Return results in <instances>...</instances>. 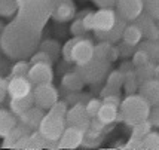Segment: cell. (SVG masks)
<instances>
[{
    "mask_svg": "<svg viewBox=\"0 0 159 150\" xmlns=\"http://www.w3.org/2000/svg\"><path fill=\"white\" fill-rule=\"evenodd\" d=\"M42 31L43 30L28 24L27 21L14 16V20L5 25L0 36V52L7 60H27L39 49Z\"/></svg>",
    "mask_w": 159,
    "mask_h": 150,
    "instance_id": "6da1fadb",
    "label": "cell"
},
{
    "mask_svg": "<svg viewBox=\"0 0 159 150\" xmlns=\"http://www.w3.org/2000/svg\"><path fill=\"white\" fill-rule=\"evenodd\" d=\"M15 16L43 30L51 18L48 0H18V11Z\"/></svg>",
    "mask_w": 159,
    "mask_h": 150,
    "instance_id": "7a4b0ae2",
    "label": "cell"
},
{
    "mask_svg": "<svg viewBox=\"0 0 159 150\" xmlns=\"http://www.w3.org/2000/svg\"><path fill=\"white\" fill-rule=\"evenodd\" d=\"M150 107L152 106L146 101L139 92L131 94V95H126L120 101V106H119L118 120H122L128 126H132L134 123L141 122V120L147 119Z\"/></svg>",
    "mask_w": 159,
    "mask_h": 150,
    "instance_id": "3957f363",
    "label": "cell"
},
{
    "mask_svg": "<svg viewBox=\"0 0 159 150\" xmlns=\"http://www.w3.org/2000/svg\"><path fill=\"white\" fill-rule=\"evenodd\" d=\"M110 64L107 60L101 58H92L89 62L83 66H76V73L85 82V85H97V83L106 80V77L110 71Z\"/></svg>",
    "mask_w": 159,
    "mask_h": 150,
    "instance_id": "277c9868",
    "label": "cell"
},
{
    "mask_svg": "<svg viewBox=\"0 0 159 150\" xmlns=\"http://www.w3.org/2000/svg\"><path fill=\"white\" fill-rule=\"evenodd\" d=\"M66 126H67L66 117H60L49 111L48 115H45L42 119L40 125H39V131L49 141H58L61 134L66 130Z\"/></svg>",
    "mask_w": 159,
    "mask_h": 150,
    "instance_id": "5b68a950",
    "label": "cell"
},
{
    "mask_svg": "<svg viewBox=\"0 0 159 150\" xmlns=\"http://www.w3.org/2000/svg\"><path fill=\"white\" fill-rule=\"evenodd\" d=\"M33 97H34V106L43 110H49L60 100V92L52 83H42L33 88Z\"/></svg>",
    "mask_w": 159,
    "mask_h": 150,
    "instance_id": "8992f818",
    "label": "cell"
},
{
    "mask_svg": "<svg viewBox=\"0 0 159 150\" xmlns=\"http://www.w3.org/2000/svg\"><path fill=\"white\" fill-rule=\"evenodd\" d=\"M51 18L57 22H70L77 14L75 0H48Z\"/></svg>",
    "mask_w": 159,
    "mask_h": 150,
    "instance_id": "52a82bcc",
    "label": "cell"
},
{
    "mask_svg": "<svg viewBox=\"0 0 159 150\" xmlns=\"http://www.w3.org/2000/svg\"><path fill=\"white\" fill-rule=\"evenodd\" d=\"M66 122H67V126H76L79 130H82L83 132L89 130L91 117L86 113L85 104L77 102V104H73L71 107H69V111L66 115Z\"/></svg>",
    "mask_w": 159,
    "mask_h": 150,
    "instance_id": "ba28073f",
    "label": "cell"
},
{
    "mask_svg": "<svg viewBox=\"0 0 159 150\" xmlns=\"http://www.w3.org/2000/svg\"><path fill=\"white\" fill-rule=\"evenodd\" d=\"M94 42L88 37H80L75 48L71 51V62H75L76 66H83L86 62H89L94 58Z\"/></svg>",
    "mask_w": 159,
    "mask_h": 150,
    "instance_id": "9c48e42d",
    "label": "cell"
},
{
    "mask_svg": "<svg viewBox=\"0 0 159 150\" xmlns=\"http://www.w3.org/2000/svg\"><path fill=\"white\" fill-rule=\"evenodd\" d=\"M28 80L31 85H42V83H52L54 80V70L52 64L48 62H34L30 66L28 70Z\"/></svg>",
    "mask_w": 159,
    "mask_h": 150,
    "instance_id": "30bf717a",
    "label": "cell"
},
{
    "mask_svg": "<svg viewBox=\"0 0 159 150\" xmlns=\"http://www.w3.org/2000/svg\"><path fill=\"white\" fill-rule=\"evenodd\" d=\"M115 11L128 22H134L143 14V0H118Z\"/></svg>",
    "mask_w": 159,
    "mask_h": 150,
    "instance_id": "8fae6325",
    "label": "cell"
},
{
    "mask_svg": "<svg viewBox=\"0 0 159 150\" xmlns=\"http://www.w3.org/2000/svg\"><path fill=\"white\" fill-rule=\"evenodd\" d=\"M118 14L115 9H98L92 16V31H109L115 22Z\"/></svg>",
    "mask_w": 159,
    "mask_h": 150,
    "instance_id": "7c38bea8",
    "label": "cell"
},
{
    "mask_svg": "<svg viewBox=\"0 0 159 150\" xmlns=\"http://www.w3.org/2000/svg\"><path fill=\"white\" fill-rule=\"evenodd\" d=\"M31 91L33 85L27 76H11V79H7V95L11 98L25 97Z\"/></svg>",
    "mask_w": 159,
    "mask_h": 150,
    "instance_id": "4fadbf2b",
    "label": "cell"
},
{
    "mask_svg": "<svg viewBox=\"0 0 159 150\" xmlns=\"http://www.w3.org/2000/svg\"><path fill=\"white\" fill-rule=\"evenodd\" d=\"M83 131L76 126H66L58 140V149H77L82 146Z\"/></svg>",
    "mask_w": 159,
    "mask_h": 150,
    "instance_id": "5bb4252c",
    "label": "cell"
},
{
    "mask_svg": "<svg viewBox=\"0 0 159 150\" xmlns=\"http://www.w3.org/2000/svg\"><path fill=\"white\" fill-rule=\"evenodd\" d=\"M45 116V111L43 109L37 107V106H33L30 107L27 111H24L22 115H20V123L22 126H25L28 131H34V130H39V125H40L42 119Z\"/></svg>",
    "mask_w": 159,
    "mask_h": 150,
    "instance_id": "9a60e30c",
    "label": "cell"
},
{
    "mask_svg": "<svg viewBox=\"0 0 159 150\" xmlns=\"http://www.w3.org/2000/svg\"><path fill=\"white\" fill-rule=\"evenodd\" d=\"M134 22L140 28V31H141L144 39H147V40H156V37L159 34V28L156 25V21L153 20L152 16H149L147 14L143 12Z\"/></svg>",
    "mask_w": 159,
    "mask_h": 150,
    "instance_id": "2e32d148",
    "label": "cell"
},
{
    "mask_svg": "<svg viewBox=\"0 0 159 150\" xmlns=\"http://www.w3.org/2000/svg\"><path fill=\"white\" fill-rule=\"evenodd\" d=\"M137 92L150 106H159V80L152 79V80H147L144 83H140Z\"/></svg>",
    "mask_w": 159,
    "mask_h": 150,
    "instance_id": "e0dca14e",
    "label": "cell"
},
{
    "mask_svg": "<svg viewBox=\"0 0 159 150\" xmlns=\"http://www.w3.org/2000/svg\"><path fill=\"white\" fill-rule=\"evenodd\" d=\"M124 85V75L119 70H111L106 77V85L101 89V98L110 94H119Z\"/></svg>",
    "mask_w": 159,
    "mask_h": 150,
    "instance_id": "ac0fdd59",
    "label": "cell"
},
{
    "mask_svg": "<svg viewBox=\"0 0 159 150\" xmlns=\"http://www.w3.org/2000/svg\"><path fill=\"white\" fill-rule=\"evenodd\" d=\"M34 106V97H33V91L27 94L25 97H21V98H11L9 102V109L14 113L15 116H20L24 111H27L30 107Z\"/></svg>",
    "mask_w": 159,
    "mask_h": 150,
    "instance_id": "d6986e66",
    "label": "cell"
},
{
    "mask_svg": "<svg viewBox=\"0 0 159 150\" xmlns=\"http://www.w3.org/2000/svg\"><path fill=\"white\" fill-rule=\"evenodd\" d=\"M61 85L66 91L76 92V91H82L83 86H85V82L82 80V77L76 73V70H73V71L64 73V76L61 77Z\"/></svg>",
    "mask_w": 159,
    "mask_h": 150,
    "instance_id": "ffe728a7",
    "label": "cell"
},
{
    "mask_svg": "<svg viewBox=\"0 0 159 150\" xmlns=\"http://www.w3.org/2000/svg\"><path fill=\"white\" fill-rule=\"evenodd\" d=\"M16 123L18 120L11 110L0 109V138L6 137L16 126Z\"/></svg>",
    "mask_w": 159,
    "mask_h": 150,
    "instance_id": "44dd1931",
    "label": "cell"
},
{
    "mask_svg": "<svg viewBox=\"0 0 159 150\" xmlns=\"http://www.w3.org/2000/svg\"><path fill=\"white\" fill-rule=\"evenodd\" d=\"M119 116V107L111 106V104H106L103 102V106L100 107L97 113V117L104 123V125H111L118 120Z\"/></svg>",
    "mask_w": 159,
    "mask_h": 150,
    "instance_id": "7402d4cb",
    "label": "cell"
},
{
    "mask_svg": "<svg viewBox=\"0 0 159 150\" xmlns=\"http://www.w3.org/2000/svg\"><path fill=\"white\" fill-rule=\"evenodd\" d=\"M122 40L129 43V45H134V46H137L140 42L143 40V34H141V31H140V28L137 27L135 22H128L126 24L124 33H122Z\"/></svg>",
    "mask_w": 159,
    "mask_h": 150,
    "instance_id": "603a6c76",
    "label": "cell"
},
{
    "mask_svg": "<svg viewBox=\"0 0 159 150\" xmlns=\"http://www.w3.org/2000/svg\"><path fill=\"white\" fill-rule=\"evenodd\" d=\"M137 48L144 51L147 54V57H149L150 62H153V64H158L159 62V45L155 40H147V39L141 40L137 45Z\"/></svg>",
    "mask_w": 159,
    "mask_h": 150,
    "instance_id": "cb8c5ba5",
    "label": "cell"
},
{
    "mask_svg": "<svg viewBox=\"0 0 159 150\" xmlns=\"http://www.w3.org/2000/svg\"><path fill=\"white\" fill-rule=\"evenodd\" d=\"M39 49L49 54L54 60H57L60 54H61V45L60 42L55 40V39H46V40H42L40 45H39Z\"/></svg>",
    "mask_w": 159,
    "mask_h": 150,
    "instance_id": "d4e9b609",
    "label": "cell"
},
{
    "mask_svg": "<svg viewBox=\"0 0 159 150\" xmlns=\"http://www.w3.org/2000/svg\"><path fill=\"white\" fill-rule=\"evenodd\" d=\"M153 75H155V64L153 62H147L144 66L135 67V77L139 83H144L147 80H152Z\"/></svg>",
    "mask_w": 159,
    "mask_h": 150,
    "instance_id": "484cf974",
    "label": "cell"
},
{
    "mask_svg": "<svg viewBox=\"0 0 159 150\" xmlns=\"http://www.w3.org/2000/svg\"><path fill=\"white\" fill-rule=\"evenodd\" d=\"M139 86H140V83L137 80V77H135V70L124 75V85H122V88H124L126 95L135 94L139 91Z\"/></svg>",
    "mask_w": 159,
    "mask_h": 150,
    "instance_id": "4316f807",
    "label": "cell"
},
{
    "mask_svg": "<svg viewBox=\"0 0 159 150\" xmlns=\"http://www.w3.org/2000/svg\"><path fill=\"white\" fill-rule=\"evenodd\" d=\"M48 143H49V140L45 138V135L39 130H34L30 132V150L46 149Z\"/></svg>",
    "mask_w": 159,
    "mask_h": 150,
    "instance_id": "83f0119b",
    "label": "cell"
},
{
    "mask_svg": "<svg viewBox=\"0 0 159 150\" xmlns=\"http://www.w3.org/2000/svg\"><path fill=\"white\" fill-rule=\"evenodd\" d=\"M103 141V132H95V131H85L83 132L82 147H97Z\"/></svg>",
    "mask_w": 159,
    "mask_h": 150,
    "instance_id": "f1b7e54d",
    "label": "cell"
},
{
    "mask_svg": "<svg viewBox=\"0 0 159 150\" xmlns=\"http://www.w3.org/2000/svg\"><path fill=\"white\" fill-rule=\"evenodd\" d=\"M18 11V0H0V16L11 18Z\"/></svg>",
    "mask_w": 159,
    "mask_h": 150,
    "instance_id": "f546056e",
    "label": "cell"
},
{
    "mask_svg": "<svg viewBox=\"0 0 159 150\" xmlns=\"http://www.w3.org/2000/svg\"><path fill=\"white\" fill-rule=\"evenodd\" d=\"M143 150H159V132L150 131L143 137Z\"/></svg>",
    "mask_w": 159,
    "mask_h": 150,
    "instance_id": "4dcf8cb0",
    "label": "cell"
},
{
    "mask_svg": "<svg viewBox=\"0 0 159 150\" xmlns=\"http://www.w3.org/2000/svg\"><path fill=\"white\" fill-rule=\"evenodd\" d=\"M80 37H83V36H73L71 39H69V40L62 45L61 57H62V60H64L66 62H71V51H73L75 45L77 43V40H79Z\"/></svg>",
    "mask_w": 159,
    "mask_h": 150,
    "instance_id": "1f68e13d",
    "label": "cell"
},
{
    "mask_svg": "<svg viewBox=\"0 0 159 150\" xmlns=\"http://www.w3.org/2000/svg\"><path fill=\"white\" fill-rule=\"evenodd\" d=\"M152 125L150 122L146 119V120H141V122H137L132 125V134L131 135H135V137H140V138H143L144 135H147L150 131H152Z\"/></svg>",
    "mask_w": 159,
    "mask_h": 150,
    "instance_id": "d6a6232c",
    "label": "cell"
},
{
    "mask_svg": "<svg viewBox=\"0 0 159 150\" xmlns=\"http://www.w3.org/2000/svg\"><path fill=\"white\" fill-rule=\"evenodd\" d=\"M143 12L152 16L153 20L159 18V0H143Z\"/></svg>",
    "mask_w": 159,
    "mask_h": 150,
    "instance_id": "836d02e7",
    "label": "cell"
},
{
    "mask_svg": "<svg viewBox=\"0 0 159 150\" xmlns=\"http://www.w3.org/2000/svg\"><path fill=\"white\" fill-rule=\"evenodd\" d=\"M70 33H71V36H86L88 30L85 28L82 16H75V18L71 20V24H70Z\"/></svg>",
    "mask_w": 159,
    "mask_h": 150,
    "instance_id": "e575fe53",
    "label": "cell"
},
{
    "mask_svg": "<svg viewBox=\"0 0 159 150\" xmlns=\"http://www.w3.org/2000/svg\"><path fill=\"white\" fill-rule=\"evenodd\" d=\"M30 61L25 60H18L14 66L11 67V76H27L30 70Z\"/></svg>",
    "mask_w": 159,
    "mask_h": 150,
    "instance_id": "d590c367",
    "label": "cell"
},
{
    "mask_svg": "<svg viewBox=\"0 0 159 150\" xmlns=\"http://www.w3.org/2000/svg\"><path fill=\"white\" fill-rule=\"evenodd\" d=\"M116 46H118V51H119V58H124V60H128L129 57H132L134 51L137 48V46H134V45H129V43L124 42L122 39L116 43Z\"/></svg>",
    "mask_w": 159,
    "mask_h": 150,
    "instance_id": "8d00e7d4",
    "label": "cell"
},
{
    "mask_svg": "<svg viewBox=\"0 0 159 150\" xmlns=\"http://www.w3.org/2000/svg\"><path fill=\"white\" fill-rule=\"evenodd\" d=\"M101 106H103V100H101V98H89V100L86 101V104H85V109H86L88 116L95 117Z\"/></svg>",
    "mask_w": 159,
    "mask_h": 150,
    "instance_id": "74e56055",
    "label": "cell"
},
{
    "mask_svg": "<svg viewBox=\"0 0 159 150\" xmlns=\"http://www.w3.org/2000/svg\"><path fill=\"white\" fill-rule=\"evenodd\" d=\"M113 43L110 42H106V40H98V43L94 46V57L95 58H101V60H106L107 57V52Z\"/></svg>",
    "mask_w": 159,
    "mask_h": 150,
    "instance_id": "f35d334b",
    "label": "cell"
},
{
    "mask_svg": "<svg viewBox=\"0 0 159 150\" xmlns=\"http://www.w3.org/2000/svg\"><path fill=\"white\" fill-rule=\"evenodd\" d=\"M49 111H51L52 115H57V116H60V117H66L67 111H69V104H67L66 100H58V101L49 109Z\"/></svg>",
    "mask_w": 159,
    "mask_h": 150,
    "instance_id": "ab89813d",
    "label": "cell"
},
{
    "mask_svg": "<svg viewBox=\"0 0 159 150\" xmlns=\"http://www.w3.org/2000/svg\"><path fill=\"white\" fill-rule=\"evenodd\" d=\"M34 62H48V64H54L55 60H54L49 54L43 52L40 49H37L34 54L30 57V64H34Z\"/></svg>",
    "mask_w": 159,
    "mask_h": 150,
    "instance_id": "60d3db41",
    "label": "cell"
},
{
    "mask_svg": "<svg viewBox=\"0 0 159 150\" xmlns=\"http://www.w3.org/2000/svg\"><path fill=\"white\" fill-rule=\"evenodd\" d=\"M132 64H134V67H140V66H144V64H147V62H150V60H149V57H147V54H146L144 51H141V49H135L134 51V54H132Z\"/></svg>",
    "mask_w": 159,
    "mask_h": 150,
    "instance_id": "b9f144b4",
    "label": "cell"
},
{
    "mask_svg": "<svg viewBox=\"0 0 159 150\" xmlns=\"http://www.w3.org/2000/svg\"><path fill=\"white\" fill-rule=\"evenodd\" d=\"M125 149L128 150H143V138L131 135L129 140L125 143Z\"/></svg>",
    "mask_w": 159,
    "mask_h": 150,
    "instance_id": "7bdbcfd3",
    "label": "cell"
},
{
    "mask_svg": "<svg viewBox=\"0 0 159 150\" xmlns=\"http://www.w3.org/2000/svg\"><path fill=\"white\" fill-rule=\"evenodd\" d=\"M147 120L150 122L152 126L159 128V106H152V107H150V111H149Z\"/></svg>",
    "mask_w": 159,
    "mask_h": 150,
    "instance_id": "ee69618b",
    "label": "cell"
},
{
    "mask_svg": "<svg viewBox=\"0 0 159 150\" xmlns=\"http://www.w3.org/2000/svg\"><path fill=\"white\" fill-rule=\"evenodd\" d=\"M89 130L91 131H95V132H103L106 130V125H104L97 116L95 117H91V123H89Z\"/></svg>",
    "mask_w": 159,
    "mask_h": 150,
    "instance_id": "f6af8a7d",
    "label": "cell"
},
{
    "mask_svg": "<svg viewBox=\"0 0 159 150\" xmlns=\"http://www.w3.org/2000/svg\"><path fill=\"white\" fill-rule=\"evenodd\" d=\"M92 2L98 9H113L118 3V0H92Z\"/></svg>",
    "mask_w": 159,
    "mask_h": 150,
    "instance_id": "bcb514c9",
    "label": "cell"
},
{
    "mask_svg": "<svg viewBox=\"0 0 159 150\" xmlns=\"http://www.w3.org/2000/svg\"><path fill=\"white\" fill-rule=\"evenodd\" d=\"M103 100V102H106V104H111V106H116V107H119L120 106V95L119 94H110V95H106L101 98Z\"/></svg>",
    "mask_w": 159,
    "mask_h": 150,
    "instance_id": "7dc6e473",
    "label": "cell"
},
{
    "mask_svg": "<svg viewBox=\"0 0 159 150\" xmlns=\"http://www.w3.org/2000/svg\"><path fill=\"white\" fill-rule=\"evenodd\" d=\"M14 149H30V134H24L16 141Z\"/></svg>",
    "mask_w": 159,
    "mask_h": 150,
    "instance_id": "c3c4849f",
    "label": "cell"
},
{
    "mask_svg": "<svg viewBox=\"0 0 159 150\" xmlns=\"http://www.w3.org/2000/svg\"><path fill=\"white\" fill-rule=\"evenodd\" d=\"M118 70L122 73V75H126V73H129V71H134V70H135V67H134L132 61H129V60H124V61H122V64L118 67Z\"/></svg>",
    "mask_w": 159,
    "mask_h": 150,
    "instance_id": "681fc988",
    "label": "cell"
},
{
    "mask_svg": "<svg viewBox=\"0 0 159 150\" xmlns=\"http://www.w3.org/2000/svg\"><path fill=\"white\" fill-rule=\"evenodd\" d=\"M119 58V51H118V46H116V43H113L109 49V52H107V57H106V60L109 62H115L116 60Z\"/></svg>",
    "mask_w": 159,
    "mask_h": 150,
    "instance_id": "f907efd6",
    "label": "cell"
},
{
    "mask_svg": "<svg viewBox=\"0 0 159 150\" xmlns=\"http://www.w3.org/2000/svg\"><path fill=\"white\" fill-rule=\"evenodd\" d=\"M6 95H7V79L0 76V104L3 102Z\"/></svg>",
    "mask_w": 159,
    "mask_h": 150,
    "instance_id": "816d5d0a",
    "label": "cell"
},
{
    "mask_svg": "<svg viewBox=\"0 0 159 150\" xmlns=\"http://www.w3.org/2000/svg\"><path fill=\"white\" fill-rule=\"evenodd\" d=\"M153 79L159 80V62L158 64H155V75H153Z\"/></svg>",
    "mask_w": 159,
    "mask_h": 150,
    "instance_id": "f5cc1de1",
    "label": "cell"
},
{
    "mask_svg": "<svg viewBox=\"0 0 159 150\" xmlns=\"http://www.w3.org/2000/svg\"><path fill=\"white\" fill-rule=\"evenodd\" d=\"M113 149H125V144L120 143V141H118V143H115L113 146H111Z\"/></svg>",
    "mask_w": 159,
    "mask_h": 150,
    "instance_id": "db71d44e",
    "label": "cell"
},
{
    "mask_svg": "<svg viewBox=\"0 0 159 150\" xmlns=\"http://www.w3.org/2000/svg\"><path fill=\"white\" fill-rule=\"evenodd\" d=\"M5 25H6V24H3V21H0V36H2L3 30H5Z\"/></svg>",
    "mask_w": 159,
    "mask_h": 150,
    "instance_id": "11a10c76",
    "label": "cell"
},
{
    "mask_svg": "<svg viewBox=\"0 0 159 150\" xmlns=\"http://www.w3.org/2000/svg\"><path fill=\"white\" fill-rule=\"evenodd\" d=\"M155 21H156V25H158V28H159V18L158 20H155Z\"/></svg>",
    "mask_w": 159,
    "mask_h": 150,
    "instance_id": "9f6ffc18",
    "label": "cell"
}]
</instances>
